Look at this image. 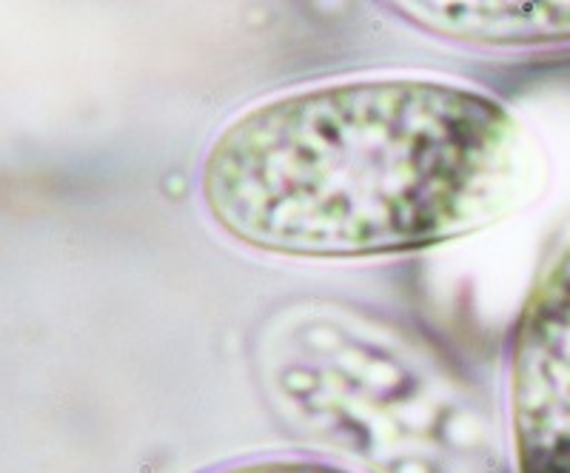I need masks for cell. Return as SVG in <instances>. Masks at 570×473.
<instances>
[{"instance_id": "3", "label": "cell", "mask_w": 570, "mask_h": 473, "mask_svg": "<svg viewBox=\"0 0 570 473\" xmlns=\"http://www.w3.org/2000/svg\"><path fill=\"white\" fill-rule=\"evenodd\" d=\"M517 473H570V226L533 277L511 339Z\"/></svg>"}, {"instance_id": "2", "label": "cell", "mask_w": 570, "mask_h": 473, "mask_svg": "<svg viewBox=\"0 0 570 473\" xmlns=\"http://www.w3.org/2000/svg\"><path fill=\"white\" fill-rule=\"evenodd\" d=\"M254 363L285 431L348 471H505L488 402L383 319L345 305H292L266 323Z\"/></svg>"}, {"instance_id": "1", "label": "cell", "mask_w": 570, "mask_h": 473, "mask_svg": "<svg viewBox=\"0 0 570 473\" xmlns=\"http://www.w3.org/2000/svg\"><path fill=\"white\" fill-rule=\"evenodd\" d=\"M548 180L511 106L436 78H354L232 117L200 162L214 226L279 257L436 248L525 211Z\"/></svg>"}, {"instance_id": "5", "label": "cell", "mask_w": 570, "mask_h": 473, "mask_svg": "<svg viewBox=\"0 0 570 473\" xmlns=\"http://www.w3.org/2000/svg\"><path fill=\"white\" fill-rule=\"evenodd\" d=\"M203 473H354L337 462L323 456L294 454V456H254V460L228 462Z\"/></svg>"}, {"instance_id": "4", "label": "cell", "mask_w": 570, "mask_h": 473, "mask_svg": "<svg viewBox=\"0 0 570 473\" xmlns=\"http://www.w3.org/2000/svg\"><path fill=\"white\" fill-rule=\"evenodd\" d=\"M411 27L476 46H533L570 40V3H391Z\"/></svg>"}]
</instances>
